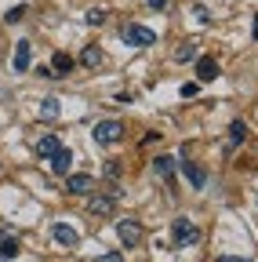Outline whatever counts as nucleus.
Returning <instances> with one entry per match:
<instances>
[{"instance_id": "f257e3e1", "label": "nucleus", "mask_w": 258, "mask_h": 262, "mask_svg": "<svg viewBox=\"0 0 258 262\" xmlns=\"http://www.w3.org/2000/svg\"><path fill=\"white\" fill-rule=\"evenodd\" d=\"M171 237H175V244L178 248H193V244H200V226L193 222V219H175L171 222Z\"/></svg>"}, {"instance_id": "f03ea898", "label": "nucleus", "mask_w": 258, "mask_h": 262, "mask_svg": "<svg viewBox=\"0 0 258 262\" xmlns=\"http://www.w3.org/2000/svg\"><path fill=\"white\" fill-rule=\"evenodd\" d=\"M120 40H124V44H131V48H153V44H156V33H153L149 26L127 22V26H120Z\"/></svg>"}, {"instance_id": "7ed1b4c3", "label": "nucleus", "mask_w": 258, "mask_h": 262, "mask_svg": "<svg viewBox=\"0 0 258 262\" xmlns=\"http://www.w3.org/2000/svg\"><path fill=\"white\" fill-rule=\"evenodd\" d=\"M91 135H95V142H99V146H116V142L124 139V124H120V120H99Z\"/></svg>"}, {"instance_id": "20e7f679", "label": "nucleus", "mask_w": 258, "mask_h": 262, "mask_svg": "<svg viewBox=\"0 0 258 262\" xmlns=\"http://www.w3.org/2000/svg\"><path fill=\"white\" fill-rule=\"evenodd\" d=\"M116 237H120L124 248H138L142 237H146V229H142V222H135V219H120V222H116Z\"/></svg>"}, {"instance_id": "39448f33", "label": "nucleus", "mask_w": 258, "mask_h": 262, "mask_svg": "<svg viewBox=\"0 0 258 262\" xmlns=\"http://www.w3.org/2000/svg\"><path fill=\"white\" fill-rule=\"evenodd\" d=\"M87 211H91V219H109L113 211H116V193H95L91 201H87Z\"/></svg>"}, {"instance_id": "423d86ee", "label": "nucleus", "mask_w": 258, "mask_h": 262, "mask_svg": "<svg viewBox=\"0 0 258 262\" xmlns=\"http://www.w3.org/2000/svg\"><path fill=\"white\" fill-rule=\"evenodd\" d=\"M29 62H33V44H29V40H18V44H15V58H11L15 73H29Z\"/></svg>"}, {"instance_id": "0eeeda50", "label": "nucleus", "mask_w": 258, "mask_h": 262, "mask_svg": "<svg viewBox=\"0 0 258 262\" xmlns=\"http://www.w3.org/2000/svg\"><path fill=\"white\" fill-rule=\"evenodd\" d=\"M51 237H55V244H62L66 251L80 244V237H77V229H69L66 222H55V226H51Z\"/></svg>"}, {"instance_id": "6e6552de", "label": "nucleus", "mask_w": 258, "mask_h": 262, "mask_svg": "<svg viewBox=\"0 0 258 262\" xmlns=\"http://www.w3.org/2000/svg\"><path fill=\"white\" fill-rule=\"evenodd\" d=\"M48 160H51V171H55L58 179H66V175H69V168H73V153H69L66 146H62L55 157H48Z\"/></svg>"}, {"instance_id": "1a4fd4ad", "label": "nucleus", "mask_w": 258, "mask_h": 262, "mask_svg": "<svg viewBox=\"0 0 258 262\" xmlns=\"http://www.w3.org/2000/svg\"><path fill=\"white\" fill-rule=\"evenodd\" d=\"M182 171H185V179L193 182V189H204V186H207V171L200 168L197 160H182Z\"/></svg>"}, {"instance_id": "9d476101", "label": "nucleus", "mask_w": 258, "mask_h": 262, "mask_svg": "<svg viewBox=\"0 0 258 262\" xmlns=\"http://www.w3.org/2000/svg\"><path fill=\"white\" fill-rule=\"evenodd\" d=\"M197 80H200V84L218 80V62H215V58H207V55L200 58V55H197Z\"/></svg>"}, {"instance_id": "9b49d317", "label": "nucleus", "mask_w": 258, "mask_h": 262, "mask_svg": "<svg viewBox=\"0 0 258 262\" xmlns=\"http://www.w3.org/2000/svg\"><path fill=\"white\" fill-rule=\"evenodd\" d=\"M91 186H95V179H91V175H66V193H73V196L91 193Z\"/></svg>"}, {"instance_id": "f8f14e48", "label": "nucleus", "mask_w": 258, "mask_h": 262, "mask_svg": "<svg viewBox=\"0 0 258 262\" xmlns=\"http://www.w3.org/2000/svg\"><path fill=\"white\" fill-rule=\"evenodd\" d=\"M80 62L87 66V70H99V66L106 62V51H102L99 44H87V48L80 51Z\"/></svg>"}, {"instance_id": "ddd939ff", "label": "nucleus", "mask_w": 258, "mask_h": 262, "mask_svg": "<svg viewBox=\"0 0 258 262\" xmlns=\"http://www.w3.org/2000/svg\"><path fill=\"white\" fill-rule=\"evenodd\" d=\"M58 149H62L58 135H40V139H37V157H44V160H48V157H55Z\"/></svg>"}, {"instance_id": "4468645a", "label": "nucleus", "mask_w": 258, "mask_h": 262, "mask_svg": "<svg viewBox=\"0 0 258 262\" xmlns=\"http://www.w3.org/2000/svg\"><path fill=\"white\" fill-rule=\"evenodd\" d=\"M69 70H73V58H69L66 51H55V55H51V73H55V77H69Z\"/></svg>"}, {"instance_id": "2eb2a0df", "label": "nucleus", "mask_w": 258, "mask_h": 262, "mask_svg": "<svg viewBox=\"0 0 258 262\" xmlns=\"http://www.w3.org/2000/svg\"><path fill=\"white\" fill-rule=\"evenodd\" d=\"M175 168H178L175 157H156V160H153V175H156V179H171Z\"/></svg>"}, {"instance_id": "dca6fc26", "label": "nucleus", "mask_w": 258, "mask_h": 262, "mask_svg": "<svg viewBox=\"0 0 258 262\" xmlns=\"http://www.w3.org/2000/svg\"><path fill=\"white\" fill-rule=\"evenodd\" d=\"M18 251H22V248H18L15 237H0V262H15Z\"/></svg>"}, {"instance_id": "f3484780", "label": "nucleus", "mask_w": 258, "mask_h": 262, "mask_svg": "<svg viewBox=\"0 0 258 262\" xmlns=\"http://www.w3.org/2000/svg\"><path fill=\"white\" fill-rule=\"evenodd\" d=\"M197 44H193V40H185V44H178L175 48V62H197Z\"/></svg>"}, {"instance_id": "a211bd4d", "label": "nucleus", "mask_w": 258, "mask_h": 262, "mask_svg": "<svg viewBox=\"0 0 258 262\" xmlns=\"http://www.w3.org/2000/svg\"><path fill=\"white\" fill-rule=\"evenodd\" d=\"M244 139H247V124L244 120H233L229 124V146H240Z\"/></svg>"}, {"instance_id": "6ab92c4d", "label": "nucleus", "mask_w": 258, "mask_h": 262, "mask_svg": "<svg viewBox=\"0 0 258 262\" xmlns=\"http://www.w3.org/2000/svg\"><path fill=\"white\" fill-rule=\"evenodd\" d=\"M40 117H44V120H55V117H58V98H44Z\"/></svg>"}, {"instance_id": "aec40b11", "label": "nucleus", "mask_w": 258, "mask_h": 262, "mask_svg": "<svg viewBox=\"0 0 258 262\" xmlns=\"http://www.w3.org/2000/svg\"><path fill=\"white\" fill-rule=\"evenodd\" d=\"M4 18H8L11 26H15V22H22V18H26V4H15V8H11V11H8Z\"/></svg>"}, {"instance_id": "412c9836", "label": "nucleus", "mask_w": 258, "mask_h": 262, "mask_svg": "<svg viewBox=\"0 0 258 262\" xmlns=\"http://www.w3.org/2000/svg\"><path fill=\"white\" fill-rule=\"evenodd\" d=\"M84 18H87L91 26H102V22H106V11H102V8H91V11H87Z\"/></svg>"}, {"instance_id": "4be33fe9", "label": "nucleus", "mask_w": 258, "mask_h": 262, "mask_svg": "<svg viewBox=\"0 0 258 262\" xmlns=\"http://www.w3.org/2000/svg\"><path fill=\"white\" fill-rule=\"evenodd\" d=\"M106 179H109V182L120 179V160H109V164H106Z\"/></svg>"}, {"instance_id": "5701e85b", "label": "nucleus", "mask_w": 258, "mask_h": 262, "mask_svg": "<svg viewBox=\"0 0 258 262\" xmlns=\"http://www.w3.org/2000/svg\"><path fill=\"white\" fill-rule=\"evenodd\" d=\"M95 262H124V255H120V251H106V255H99Z\"/></svg>"}, {"instance_id": "b1692460", "label": "nucleus", "mask_w": 258, "mask_h": 262, "mask_svg": "<svg viewBox=\"0 0 258 262\" xmlns=\"http://www.w3.org/2000/svg\"><path fill=\"white\" fill-rule=\"evenodd\" d=\"M37 77H40V80H58V77L51 73V66H37Z\"/></svg>"}, {"instance_id": "393cba45", "label": "nucleus", "mask_w": 258, "mask_h": 262, "mask_svg": "<svg viewBox=\"0 0 258 262\" xmlns=\"http://www.w3.org/2000/svg\"><path fill=\"white\" fill-rule=\"evenodd\" d=\"M193 15H197V18H200V22H204V26H207V22H211V15H207V8H204V4H197V8H193Z\"/></svg>"}, {"instance_id": "a878e982", "label": "nucleus", "mask_w": 258, "mask_h": 262, "mask_svg": "<svg viewBox=\"0 0 258 262\" xmlns=\"http://www.w3.org/2000/svg\"><path fill=\"white\" fill-rule=\"evenodd\" d=\"M197 91H200V80H193V84H185V88H182V95H185V98H193Z\"/></svg>"}, {"instance_id": "bb28decb", "label": "nucleus", "mask_w": 258, "mask_h": 262, "mask_svg": "<svg viewBox=\"0 0 258 262\" xmlns=\"http://www.w3.org/2000/svg\"><path fill=\"white\" fill-rule=\"evenodd\" d=\"M218 262H247V258H240V255H222Z\"/></svg>"}, {"instance_id": "cd10ccee", "label": "nucleus", "mask_w": 258, "mask_h": 262, "mask_svg": "<svg viewBox=\"0 0 258 262\" xmlns=\"http://www.w3.org/2000/svg\"><path fill=\"white\" fill-rule=\"evenodd\" d=\"M164 4H168V0H149V8H156V11L164 8Z\"/></svg>"}, {"instance_id": "c85d7f7f", "label": "nucleus", "mask_w": 258, "mask_h": 262, "mask_svg": "<svg viewBox=\"0 0 258 262\" xmlns=\"http://www.w3.org/2000/svg\"><path fill=\"white\" fill-rule=\"evenodd\" d=\"M254 40H258V15H254Z\"/></svg>"}, {"instance_id": "c756f323", "label": "nucleus", "mask_w": 258, "mask_h": 262, "mask_svg": "<svg viewBox=\"0 0 258 262\" xmlns=\"http://www.w3.org/2000/svg\"><path fill=\"white\" fill-rule=\"evenodd\" d=\"M0 237H4V229H0Z\"/></svg>"}]
</instances>
